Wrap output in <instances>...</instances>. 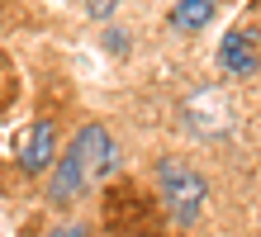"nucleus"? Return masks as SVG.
Returning a JSON list of instances; mask_svg holds the SVG:
<instances>
[{
    "instance_id": "obj_1",
    "label": "nucleus",
    "mask_w": 261,
    "mask_h": 237,
    "mask_svg": "<svg viewBox=\"0 0 261 237\" xmlns=\"http://www.w3.org/2000/svg\"><path fill=\"white\" fill-rule=\"evenodd\" d=\"M114 162H119L114 138L105 133L100 123H86V128L71 138V147H67L62 162H57V171H53L48 199H53V204H76L90 185H100L105 176H110Z\"/></svg>"
},
{
    "instance_id": "obj_2",
    "label": "nucleus",
    "mask_w": 261,
    "mask_h": 237,
    "mask_svg": "<svg viewBox=\"0 0 261 237\" xmlns=\"http://www.w3.org/2000/svg\"><path fill=\"white\" fill-rule=\"evenodd\" d=\"M157 185H162L166 214H171L180 228H190L195 218H199V209H204V195H209L204 176H199V171H190L186 162H171V156H166V162L157 166Z\"/></svg>"
},
{
    "instance_id": "obj_3",
    "label": "nucleus",
    "mask_w": 261,
    "mask_h": 237,
    "mask_svg": "<svg viewBox=\"0 0 261 237\" xmlns=\"http://www.w3.org/2000/svg\"><path fill=\"white\" fill-rule=\"evenodd\" d=\"M219 62H223V71H233V76H252L261 67V57H256V29L252 24H238L233 34L223 38Z\"/></svg>"
},
{
    "instance_id": "obj_4",
    "label": "nucleus",
    "mask_w": 261,
    "mask_h": 237,
    "mask_svg": "<svg viewBox=\"0 0 261 237\" xmlns=\"http://www.w3.org/2000/svg\"><path fill=\"white\" fill-rule=\"evenodd\" d=\"M53 152H57V128H53L48 119L34 123V128L19 138V166L24 171H43V166L53 162Z\"/></svg>"
},
{
    "instance_id": "obj_5",
    "label": "nucleus",
    "mask_w": 261,
    "mask_h": 237,
    "mask_svg": "<svg viewBox=\"0 0 261 237\" xmlns=\"http://www.w3.org/2000/svg\"><path fill=\"white\" fill-rule=\"evenodd\" d=\"M204 24H214V0H176V10H171L176 34H199Z\"/></svg>"
},
{
    "instance_id": "obj_6",
    "label": "nucleus",
    "mask_w": 261,
    "mask_h": 237,
    "mask_svg": "<svg viewBox=\"0 0 261 237\" xmlns=\"http://www.w3.org/2000/svg\"><path fill=\"white\" fill-rule=\"evenodd\" d=\"M48 237H90V228H86V223H57Z\"/></svg>"
},
{
    "instance_id": "obj_7",
    "label": "nucleus",
    "mask_w": 261,
    "mask_h": 237,
    "mask_svg": "<svg viewBox=\"0 0 261 237\" xmlns=\"http://www.w3.org/2000/svg\"><path fill=\"white\" fill-rule=\"evenodd\" d=\"M90 10H95V14H110V10H114V0H90Z\"/></svg>"
}]
</instances>
